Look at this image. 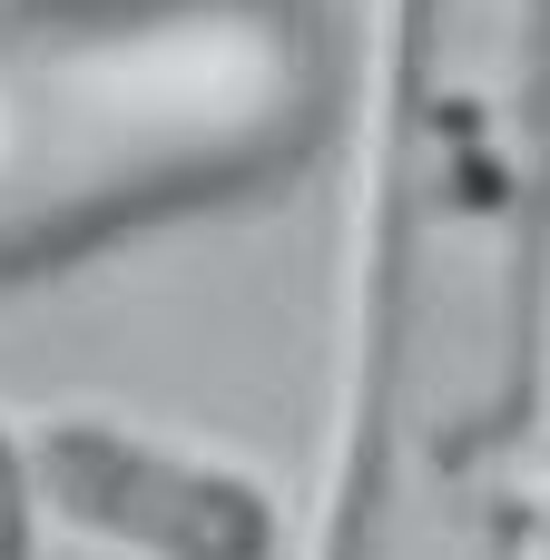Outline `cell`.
Returning <instances> with one entry per match:
<instances>
[{"label":"cell","mask_w":550,"mask_h":560,"mask_svg":"<svg viewBox=\"0 0 550 560\" xmlns=\"http://www.w3.org/2000/svg\"><path fill=\"white\" fill-rule=\"evenodd\" d=\"M325 89L315 0H0V285L276 187Z\"/></svg>","instance_id":"cell-2"},{"label":"cell","mask_w":550,"mask_h":560,"mask_svg":"<svg viewBox=\"0 0 550 560\" xmlns=\"http://www.w3.org/2000/svg\"><path fill=\"white\" fill-rule=\"evenodd\" d=\"M0 560H39V502H30V463L10 423H0Z\"/></svg>","instance_id":"cell-4"},{"label":"cell","mask_w":550,"mask_h":560,"mask_svg":"<svg viewBox=\"0 0 550 560\" xmlns=\"http://www.w3.org/2000/svg\"><path fill=\"white\" fill-rule=\"evenodd\" d=\"M39 522H69L128 560H276L285 512L256 472L148 443L118 413H49L20 433Z\"/></svg>","instance_id":"cell-3"},{"label":"cell","mask_w":550,"mask_h":560,"mask_svg":"<svg viewBox=\"0 0 550 560\" xmlns=\"http://www.w3.org/2000/svg\"><path fill=\"white\" fill-rule=\"evenodd\" d=\"M550 423V0H384L315 560H522Z\"/></svg>","instance_id":"cell-1"},{"label":"cell","mask_w":550,"mask_h":560,"mask_svg":"<svg viewBox=\"0 0 550 560\" xmlns=\"http://www.w3.org/2000/svg\"><path fill=\"white\" fill-rule=\"evenodd\" d=\"M522 560H550V502H541V522H531V551Z\"/></svg>","instance_id":"cell-5"}]
</instances>
